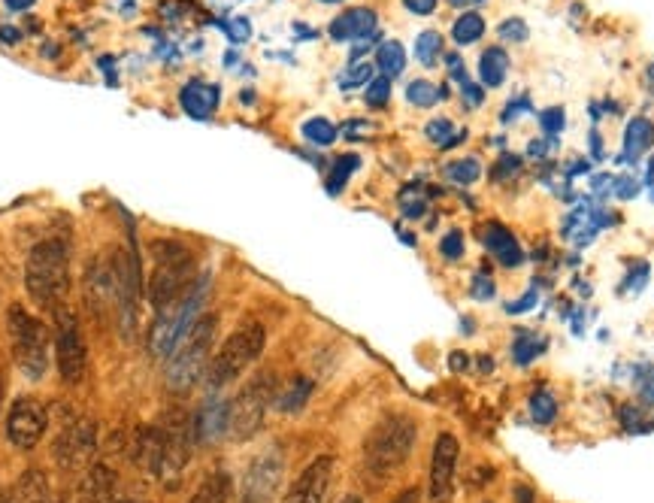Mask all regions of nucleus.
Segmentation results:
<instances>
[{
    "label": "nucleus",
    "instance_id": "f257e3e1",
    "mask_svg": "<svg viewBox=\"0 0 654 503\" xmlns=\"http://www.w3.org/2000/svg\"><path fill=\"white\" fill-rule=\"evenodd\" d=\"M191 443H194L191 419L179 410H170L158 425L140 434L137 461H143L158 482H164L167 488H176L191 461Z\"/></svg>",
    "mask_w": 654,
    "mask_h": 503
},
{
    "label": "nucleus",
    "instance_id": "f03ea898",
    "mask_svg": "<svg viewBox=\"0 0 654 503\" xmlns=\"http://www.w3.org/2000/svg\"><path fill=\"white\" fill-rule=\"evenodd\" d=\"M418 443V425L409 416H388L382 419L370 437L364 440V467L367 476H373L376 482H385L388 476H394L412 455Z\"/></svg>",
    "mask_w": 654,
    "mask_h": 503
},
{
    "label": "nucleus",
    "instance_id": "7ed1b4c3",
    "mask_svg": "<svg viewBox=\"0 0 654 503\" xmlns=\"http://www.w3.org/2000/svg\"><path fill=\"white\" fill-rule=\"evenodd\" d=\"M149 252H152L155 267H152L146 291H149L155 313H164L188 294L194 264H191V252L176 240H155Z\"/></svg>",
    "mask_w": 654,
    "mask_h": 503
},
{
    "label": "nucleus",
    "instance_id": "20e7f679",
    "mask_svg": "<svg viewBox=\"0 0 654 503\" xmlns=\"http://www.w3.org/2000/svg\"><path fill=\"white\" fill-rule=\"evenodd\" d=\"M25 288L43 307H61L70 291V255L61 240H43L25 261Z\"/></svg>",
    "mask_w": 654,
    "mask_h": 503
},
{
    "label": "nucleus",
    "instance_id": "39448f33",
    "mask_svg": "<svg viewBox=\"0 0 654 503\" xmlns=\"http://www.w3.org/2000/svg\"><path fill=\"white\" fill-rule=\"evenodd\" d=\"M215 331H218V316H200L194 328L182 337V343L173 349V355L167 358V370H164V379L173 391H188L206 373Z\"/></svg>",
    "mask_w": 654,
    "mask_h": 503
},
{
    "label": "nucleus",
    "instance_id": "423d86ee",
    "mask_svg": "<svg viewBox=\"0 0 654 503\" xmlns=\"http://www.w3.org/2000/svg\"><path fill=\"white\" fill-rule=\"evenodd\" d=\"M264 343H267V331L264 325L258 322H246L243 328H237L225 343L222 349L215 352L209 370H206V385L212 391L231 385L237 376H243L264 352Z\"/></svg>",
    "mask_w": 654,
    "mask_h": 503
},
{
    "label": "nucleus",
    "instance_id": "0eeeda50",
    "mask_svg": "<svg viewBox=\"0 0 654 503\" xmlns=\"http://www.w3.org/2000/svg\"><path fill=\"white\" fill-rule=\"evenodd\" d=\"M7 331H10V343H13V355L19 370L31 379L40 382L49 370V331L46 325L31 316L25 307L13 304L7 310Z\"/></svg>",
    "mask_w": 654,
    "mask_h": 503
},
{
    "label": "nucleus",
    "instance_id": "6e6552de",
    "mask_svg": "<svg viewBox=\"0 0 654 503\" xmlns=\"http://www.w3.org/2000/svg\"><path fill=\"white\" fill-rule=\"evenodd\" d=\"M276 394H279V382L270 370L252 376L240 388V394L231 404V437L234 440H252L264 428L267 410L276 404Z\"/></svg>",
    "mask_w": 654,
    "mask_h": 503
},
{
    "label": "nucleus",
    "instance_id": "1a4fd4ad",
    "mask_svg": "<svg viewBox=\"0 0 654 503\" xmlns=\"http://www.w3.org/2000/svg\"><path fill=\"white\" fill-rule=\"evenodd\" d=\"M203 297H206V279L191 285L188 294L179 300V304H173L170 310L158 313V322L152 325V337H149V349H152L155 358H170L173 355V349L182 343V337L200 319Z\"/></svg>",
    "mask_w": 654,
    "mask_h": 503
},
{
    "label": "nucleus",
    "instance_id": "9d476101",
    "mask_svg": "<svg viewBox=\"0 0 654 503\" xmlns=\"http://www.w3.org/2000/svg\"><path fill=\"white\" fill-rule=\"evenodd\" d=\"M55 361H58V373L67 385L82 382L85 367H88V349L82 340L79 319L67 307H55Z\"/></svg>",
    "mask_w": 654,
    "mask_h": 503
},
{
    "label": "nucleus",
    "instance_id": "9b49d317",
    "mask_svg": "<svg viewBox=\"0 0 654 503\" xmlns=\"http://www.w3.org/2000/svg\"><path fill=\"white\" fill-rule=\"evenodd\" d=\"M46 425H49V416L43 404H37L34 397H19L7 416V437L19 449H34L43 440Z\"/></svg>",
    "mask_w": 654,
    "mask_h": 503
},
{
    "label": "nucleus",
    "instance_id": "f8f14e48",
    "mask_svg": "<svg viewBox=\"0 0 654 503\" xmlns=\"http://www.w3.org/2000/svg\"><path fill=\"white\" fill-rule=\"evenodd\" d=\"M334 467L337 461L331 455H318L315 461H309L300 470V476L291 482V488L285 491L282 503H324L327 488H331V479H334Z\"/></svg>",
    "mask_w": 654,
    "mask_h": 503
},
{
    "label": "nucleus",
    "instance_id": "ddd939ff",
    "mask_svg": "<svg viewBox=\"0 0 654 503\" xmlns=\"http://www.w3.org/2000/svg\"><path fill=\"white\" fill-rule=\"evenodd\" d=\"M282 470L285 458L279 449H267L264 455H258L243 482V503H267L282 482Z\"/></svg>",
    "mask_w": 654,
    "mask_h": 503
},
{
    "label": "nucleus",
    "instance_id": "4468645a",
    "mask_svg": "<svg viewBox=\"0 0 654 503\" xmlns=\"http://www.w3.org/2000/svg\"><path fill=\"white\" fill-rule=\"evenodd\" d=\"M461 446L455 434H440L433 443V458H430V500L446 503L452 497L455 485V467H458Z\"/></svg>",
    "mask_w": 654,
    "mask_h": 503
},
{
    "label": "nucleus",
    "instance_id": "2eb2a0df",
    "mask_svg": "<svg viewBox=\"0 0 654 503\" xmlns=\"http://www.w3.org/2000/svg\"><path fill=\"white\" fill-rule=\"evenodd\" d=\"M97 446V428L91 419L70 422L55 440V461L61 467H82Z\"/></svg>",
    "mask_w": 654,
    "mask_h": 503
},
{
    "label": "nucleus",
    "instance_id": "dca6fc26",
    "mask_svg": "<svg viewBox=\"0 0 654 503\" xmlns=\"http://www.w3.org/2000/svg\"><path fill=\"white\" fill-rule=\"evenodd\" d=\"M191 434H194V443H200V446H212L225 434H231V404L228 400L209 397L200 407V413L191 419Z\"/></svg>",
    "mask_w": 654,
    "mask_h": 503
},
{
    "label": "nucleus",
    "instance_id": "f3484780",
    "mask_svg": "<svg viewBox=\"0 0 654 503\" xmlns=\"http://www.w3.org/2000/svg\"><path fill=\"white\" fill-rule=\"evenodd\" d=\"M376 31V13L367 7H355L346 10L343 16H337L331 22V40L343 43V40H364Z\"/></svg>",
    "mask_w": 654,
    "mask_h": 503
},
{
    "label": "nucleus",
    "instance_id": "a211bd4d",
    "mask_svg": "<svg viewBox=\"0 0 654 503\" xmlns=\"http://www.w3.org/2000/svg\"><path fill=\"white\" fill-rule=\"evenodd\" d=\"M482 243H485V249H488L500 264H506V267H518V264L524 261V252H521L518 240L512 237V231H506V228L497 225V222L485 225Z\"/></svg>",
    "mask_w": 654,
    "mask_h": 503
},
{
    "label": "nucleus",
    "instance_id": "6ab92c4d",
    "mask_svg": "<svg viewBox=\"0 0 654 503\" xmlns=\"http://www.w3.org/2000/svg\"><path fill=\"white\" fill-rule=\"evenodd\" d=\"M179 104L191 119H209L218 107V88L209 82H188L179 91Z\"/></svg>",
    "mask_w": 654,
    "mask_h": 503
},
{
    "label": "nucleus",
    "instance_id": "aec40b11",
    "mask_svg": "<svg viewBox=\"0 0 654 503\" xmlns=\"http://www.w3.org/2000/svg\"><path fill=\"white\" fill-rule=\"evenodd\" d=\"M231 494H234L231 473H225V470H212V473L197 485L191 503H231Z\"/></svg>",
    "mask_w": 654,
    "mask_h": 503
},
{
    "label": "nucleus",
    "instance_id": "412c9836",
    "mask_svg": "<svg viewBox=\"0 0 654 503\" xmlns=\"http://www.w3.org/2000/svg\"><path fill=\"white\" fill-rule=\"evenodd\" d=\"M506 70H509V58L500 46H491L482 52V61H479V76H482V85L485 88H500L506 82Z\"/></svg>",
    "mask_w": 654,
    "mask_h": 503
},
{
    "label": "nucleus",
    "instance_id": "4be33fe9",
    "mask_svg": "<svg viewBox=\"0 0 654 503\" xmlns=\"http://www.w3.org/2000/svg\"><path fill=\"white\" fill-rule=\"evenodd\" d=\"M309 394H312V379L309 376H294L288 382V388L276 394V407L282 413H297V410H303L309 404Z\"/></svg>",
    "mask_w": 654,
    "mask_h": 503
},
{
    "label": "nucleus",
    "instance_id": "5701e85b",
    "mask_svg": "<svg viewBox=\"0 0 654 503\" xmlns=\"http://www.w3.org/2000/svg\"><path fill=\"white\" fill-rule=\"evenodd\" d=\"M654 143V125L648 119H633L627 125V134H624V152L627 158H639L648 146Z\"/></svg>",
    "mask_w": 654,
    "mask_h": 503
},
{
    "label": "nucleus",
    "instance_id": "b1692460",
    "mask_svg": "<svg viewBox=\"0 0 654 503\" xmlns=\"http://www.w3.org/2000/svg\"><path fill=\"white\" fill-rule=\"evenodd\" d=\"M376 64H379L382 76L394 79V76H400L406 70V49L397 40H388V43H382L376 49Z\"/></svg>",
    "mask_w": 654,
    "mask_h": 503
},
{
    "label": "nucleus",
    "instance_id": "393cba45",
    "mask_svg": "<svg viewBox=\"0 0 654 503\" xmlns=\"http://www.w3.org/2000/svg\"><path fill=\"white\" fill-rule=\"evenodd\" d=\"M482 34H485V19L479 13H464L452 28V37L458 46H473V43H479Z\"/></svg>",
    "mask_w": 654,
    "mask_h": 503
},
{
    "label": "nucleus",
    "instance_id": "a878e982",
    "mask_svg": "<svg viewBox=\"0 0 654 503\" xmlns=\"http://www.w3.org/2000/svg\"><path fill=\"white\" fill-rule=\"evenodd\" d=\"M358 167H361V158H358V155H343V158H337L331 176H327V191H331V194H340V191L346 188L349 176H352Z\"/></svg>",
    "mask_w": 654,
    "mask_h": 503
},
{
    "label": "nucleus",
    "instance_id": "bb28decb",
    "mask_svg": "<svg viewBox=\"0 0 654 503\" xmlns=\"http://www.w3.org/2000/svg\"><path fill=\"white\" fill-rule=\"evenodd\" d=\"M406 100L418 110H427V107L436 104V100H440V88H436L433 82H427V79H415L406 88Z\"/></svg>",
    "mask_w": 654,
    "mask_h": 503
},
{
    "label": "nucleus",
    "instance_id": "cd10ccee",
    "mask_svg": "<svg viewBox=\"0 0 654 503\" xmlns=\"http://www.w3.org/2000/svg\"><path fill=\"white\" fill-rule=\"evenodd\" d=\"M440 52H443V37H440V34H436V31H424V34H418V40H415V58H418L424 67L436 64Z\"/></svg>",
    "mask_w": 654,
    "mask_h": 503
},
{
    "label": "nucleus",
    "instance_id": "c85d7f7f",
    "mask_svg": "<svg viewBox=\"0 0 654 503\" xmlns=\"http://www.w3.org/2000/svg\"><path fill=\"white\" fill-rule=\"evenodd\" d=\"M530 413H533V419H536L539 425H549V422H555V416H558V400H555L549 391H533V397H530Z\"/></svg>",
    "mask_w": 654,
    "mask_h": 503
},
{
    "label": "nucleus",
    "instance_id": "c756f323",
    "mask_svg": "<svg viewBox=\"0 0 654 503\" xmlns=\"http://www.w3.org/2000/svg\"><path fill=\"white\" fill-rule=\"evenodd\" d=\"M303 137L309 140V143H315V146H331L337 137H340V131L327 122V119H309L306 125H303Z\"/></svg>",
    "mask_w": 654,
    "mask_h": 503
},
{
    "label": "nucleus",
    "instance_id": "7c9ffc66",
    "mask_svg": "<svg viewBox=\"0 0 654 503\" xmlns=\"http://www.w3.org/2000/svg\"><path fill=\"white\" fill-rule=\"evenodd\" d=\"M424 131H427V140H430V143L443 146V149H449V146H455L461 137H467V134H455V125H452L449 119H433Z\"/></svg>",
    "mask_w": 654,
    "mask_h": 503
},
{
    "label": "nucleus",
    "instance_id": "2f4dec72",
    "mask_svg": "<svg viewBox=\"0 0 654 503\" xmlns=\"http://www.w3.org/2000/svg\"><path fill=\"white\" fill-rule=\"evenodd\" d=\"M479 176H482V167H479L476 158H461V161H452L446 167V179H452L458 185H473Z\"/></svg>",
    "mask_w": 654,
    "mask_h": 503
},
{
    "label": "nucleus",
    "instance_id": "473e14b6",
    "mask_svg": "<svg viewBox=\"0 0 654 503\" xmlns=\"http://www.w3.org/2000/svg\"><path fill=\"white\" fill-rule=\"evenodd\" d=\"M388 97H391V79L388 76L370 79V85H367V104L373 110H382L388 104Z\"/></svg>",
    "mask_w": 654,
    "mask_h": 503
},
{
    "label": "nucleus",
    "instance_id": "72a5a7b5",
    "mask_svg": "<svg viewBox=\"0 0 654 503\" xmlns=\"http://www.w3.org/2000/svg\"><path fill=\"white\" fill-rule=\"evenodd\" d=\"M542 343L536 340V337H518L515 340V346H512V358H515V364H530L542 349H539Z\"/></svg>",
    "mask_w": 654,
    "mask_h": 503
},
{
    "label": "nucleus",
    "instance_id": "f704fd0d",
    "mask_svg": "<svg viewBox=\"0 0 654 503\" xmlns=\"http://www.w3.org/2000/svg\"><path fill=\"white\" fill-rule=\"evenodd\" d=\"M564 122H567V116H564L561 107H552V110H542L539 113V125H542V131L549 134V137H558L564 131Z\"/></svg>",
    "mask_w": 654,
    "mask_h": 503
},
{
    "label": "nucleus",
    "instance_id": "c9c22d12",
    "mask_svg": "<svg viewBox=\"0 0 654 503\" xmlns=\"http://www.w3.org/2000/svg\"><path fill=\"white\" fill-rule=\"evenodd\" d=\"M440 252H443V258H449V261H458V258L464 255V234H461V231H449V234L440 240Z\"/></svg>",
    "mask_w": 654,
    "mask_h": 503
},
{
    "label": "nucleus",
    "instance_id": "e433bc0d",
    "mask_svg": "<svg viewBox=\"0 0 654 503\" xmlns=\"http://www.w3.org/2000/svg\"><path fill=\"white\" fill-rule=\"evenodd\" d=\"M370 79H373V67H370V64H358V67H352V70L340 79V85H343V88H355V85H370Z\"/></svg>",
    "mask_w": 654,
    "mask_h": 503
},
{
    "label": "nucleus",
    "instance_id": "4c0bfd02",
    "mask_svg": "<svg viewBox=\"0 0 654 503\" xmlns=\"http://www.w3.org/2000/svg\"><path fill=\"white\" fill-rule=\"evenodd\" d=\"M500 37L503 40H512V43H524L527 40V25L521 19H506L500 25Z\"/></svg>",
    "mask_w": 654,
    "mask_h": 503
},
{
    "label": "nucleus",
    "instance_id": "58836bf2",
    "mask_svg": "<svg viewBox=\"0 0 654 503\" xmlns=\"http://www.w3.org/2000/svg\"><path fill=\"white\" fill-rule=\"evenodd\" d=\"M473 297L476 300H488V297H494V279L482 270V273H476V279H473Z\"/></svg>",
    "mask_w": 654,
    "mask_h": 503
},
{
    "label": "nucleus",
    "instance_id": "ea45409f",
    "mask_svg": "<svg viewBox=\"0 0 654 503\" xmlns=\"http://www.w3.org/2000/svg\"><path fill=\"white\" fill-rule=\"evenodd\" d=\"M249 34H252V28H249V22H246V19H234V22L228 25V37H231V40H237V43L249 40Z\"/></svg>",
    "mask_w": 654,
    "mask_h": 503
},
{
    "label": "nucleus",
    "instance_id": "a19ab883",
    "mask_svg": "<svg viewBox=\"0 0 654 503\" xmlns=\"http://www.w3.org/2000/svg\"><path fill=\"white\" fill-rule=\"evenodd\" d=\"M406 10L415 13V16H430L436 10V0H403Z\"/></svg>",
    "mask_w": 654,
    "mask_h": 503
},
{
    "label": "nucleus",
    "instance_id": "79ce46f5",
    "mask_svg": "<svg viewBox=\"0 0 654 503\" xmlns=\"http://www.w3.org/2000/svg\"><path fill=\"white\" fill-rule=\"evenodd\" d=\"M639 391H642V400L645 404H654V370H645L642 379H639Z\"/></svg>",
    "mask_w": 654,
    "mask_h": 503
},
{
    "label": "nucleus",
    "instance_id": "37998d69",
    "mask_svg": "<svg viewBox=\"0 0 654 503\" xmlns=\"http://www.w3.org/2000/svg\"><path fill=\"white\" fill-rule=\"evenodd\" d=\"M533 304H536V291L524 294V297H521V304H509L506 310H509V313H524V310H530Z\"/></svg>",
    "mask_w": 654,
    "mask_h": 503
},
{
    "label": "nucleus",
    "instance_id": "c03bdc74",
    "mask_svg": "<svg viewBox=\"0 0 654 503\" xmlns=\"http://www.w3.org/2000/svg\"><path fill=\"white\" fill-rule=\"evenodd\" d=\"M391 503H421V491H418V488H406V491H400Z\"/></svg>",
    "mask_w": 654,
    "mask_h": 503
},
{
    "label": "nucleus",
    "instance_id": "a18cd8bd",
    "mask_svg": "<svg viewBox=\"0 0 654 503\" xmlns=\"http://www.w3.org/2000/svg\"><path fill=\"white\" fill-rule=\"evenodd\" d=\"M421 213H424V200H409V204H403V216L418 219Z\"/></svg>",
    "mask_w": 654,
    "mask_h": 503
},
{
    "label": "nucleus",
    "instance_id": "49530a36",
    "mask_svg": "<svg viewBox=\"0 0 654 503\" xmlns=\"http://www.w3.org/2000/svg\"><path fill=\"white\" fill-rule=\"evenodd\" d=\"M515 503H536V494L527 485H515Z\"/></svg>",
    "mask_w": 654,
    "mask_h": 503
},
{
    "label": "nucleus",
    "instance_id": "de8ad7c7",
    "mask_svg": "<svg viewBox=\"0 0 654 503\" xmlns=\"http://www.w3.org/2000/svg\"><path fill=\"white\" fill-rule=\"evenodd\" d=\"M4 4H7L13 13H25V10H31V7L37 4V0H4Z\"/></svg>",
    "mask_w": 654,
    "mask_h": 503
},
{
    "label": "nucleus",
    "instance_id": "09e8293b",
    "mask_svg": "<svg viewBox=\"0 0 654 503\" xmlns=\"http://www.w3.org/2000/svg\"><path fill=\"white\" fill-rule=\"evenodd\" d=\"M19 37H22V34H19L16 28H0V40H4V43H16Z\"/></svg>",
    "mask_w": 654,
    "mask_h": 503
},
{
    "label": "nucleus",
    "instance_id": "8fccbe9b",
    "mask_svg": "<svg viewBox=\"0 0 654 503\" xmlns=\"http://www.w3.org/2000/svg\"><path fill=\"white\" fill-rule=\"evenodd\" d=\"M364 128H367L364 122H349V125L343 128V131H346V137H358V134H361Z\"/></svg>",
    "mask_w": 654,
    "mask_h": 503
},
{
    "label": "nucleus",
    "instance_id": "3c124183",
    "mask_svg": "<svg viewBox=\"0 0 654 503\" xmlns=\"http://www.w3.org/2000/svg\"><path fill=\"white\" fill-rule=\"evenodd\" d=\"M452 7H458V10H467V7H473V4H479V0H449Z\"/></svg>",
    "mask_w": 654,
    "mask_h": 503
},
{
    "label": "nucleus",
    "instance_id": "603ef678",
    "mask_svg": "<svg viewBox=\"0 0 654 503\" xmlns=\"http://www.w3.org/2000/svg\"><path fill=\"white\" fill-rule=\"evenodd\" d=\"M4 397H7V382H4V373H0V407H4Z\"/></svg>",
    "mask_w": 654,
    "mask_h": 503
},
{
    "label": "nucleus",
    "instance_id": "864d4df0",
    "mask_svg": "<svg viewBox=\"0 0 654 503\" xmlns=\"http://www.w3.org/2000/svg\"><path fill=\"white\" fill-rule=\"evenodd\" d=\"M79 503H103V500L94 497V494H85V491H82V500H79Z\"/></svg>",
    "mask_w": 654,
    "mask_h": 503
},
{
    "label": "nucleus",
    "instance_id": "5fc2aeb1",
    "mask_svg": "<svg viewBox=\"0 0 654 503\" xmlns=\"http://www.w3.org/2000/svg\"><path fill=\"white\" fill-rule=\"evenodd\" d=\"M340 503H364V500H361L358 494H346V497H343Z\"/></svg>",
    "mask_w": 654,
    "mask_h": 503
},
{
    "label": "nucleus",
    "instance_id": "6e6d98bb",
    "mask_svg": "<svg viewBox=\"0 0 654 503\" xmlns=\"http://www.w3.org/2000/svg\"><path fill=\"white\" fill-rule=\"evenodd\" d=\"M452 364H455V367H467V358H461V355H455V358H452Z\"/></svg>",
    "mask_w": 654,
    "mask_h": 503
},
{
    "label": "nucleus",
    "instance_id": "4d7b16f0",
    "mask_svg": "<svg viewBox=\"0 0 654 503\" xmlns=\"http://www.w3.org/2000/svg\"><path fill=\"white\" fill-rule=\"evenodd\" d=\"M321 4H343V0H321Z\"/></svg>",
    "mask_w": 654,
    "mask_h": 503
},
{
    "label": "nucleus",
    "instance_id": "13d9d810",
    "mask_svg": "<svg viewBox=\"0 0 654 503\" xmlns=\"http://www.w3.org/2000/svg\"><path fill=\"white\" fill-rule=\"evenodd\" d=\"M116 503H134V500H116Z\"/></svg>",
    "mask_w": 654,
    "mask_h": 503
}]
</instances>
